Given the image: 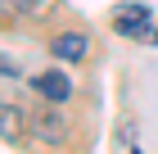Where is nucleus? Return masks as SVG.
I'll use <instances>...</instances> for the list:
<instances>
[{
    "label": "nucleus",
    "instance_id": "f257e3e1",
    "mask_svg": "<svg viewBox=\"0 0 158 154\" xmlns=\"http://www.w3.org/2000/svg\"><path fill=\"white\" fill-rule=\"evenodd\" d=\"M50 50H54V59H63V64H81L86 55H90V36H81V32H59L54 41H50Z\"/></svg>",
    "mask_w": 158,
    "mask_h": 154
},
{
    "label": "nucleus",
    "instance_id": "f03ea898",
    "mask_svg": "<svg viewBox=\"0 0 158 154\" xmlns=\"http://www.w3.org/2000/svg\"><path fill=\"white\" fill-rule=\"evenodd\" d=\"M113 32L122 36H145L149 32V5H122L113 14Z\"/></svg>",
    "mask_w": 158,
    "mask_h": 154
},
{
    "label": "nucleus",
    "instance_id": "7ed1b4c3",
    "mask_svg": "<svg viewBox=\"0 0 158 154\" xmlns=\"http://www.w3.org/2000/svg\"><path fill=\"white\" fill-rule=\"evenodd\" d=\"M32 82H36V91L45 95L50 104H63V100L73 95V82H68V73H59V68H45L41 77H32Z\"/></svg>",
    "mask_w": 158,
    "mask_h": 154
},
{
    "label": "nucleus",
    "instance_id": "20e7f679",
    "mask_svg": "<svg viewBox=\"0 0 158 154\" xmlns=\"http://www.w3.org/2000/svg\"><path fill=\"white\" fill-rule=\"evenodd\" d=\"M27 109H18L14 100H5L0 104V136H5V145H18V136L27 131V118H23Z\"/></svg>",
    "mask_w": 158,
    "mask_h": 154
},
{
    "label": "nucleus",
    "instance_id": "39448f33",
    "mask_svg": "<svg viewBox=\"0 0 158 154\" xmlns=\"http://www.w3.org/2000/svg\"><path fill=\"white\" fill-rule=\"evenodd\" d=\"M32 136H36V141H45V145H59L63 136H68V122H63V113L45 109V113L32 122Z\"/></svg>",
    "mask_w": 158,
    "mask_h": 154
},
{
    "label": "nucleus",
    "instance_id": "423d86ee",
    "mask_svg": "<svg viewBox=\"0 0 158 154\" xmlns=\"http://www.w3.org/2000/svg\"><path fill=\"white\" fill-rule=\"evenodd\" d=\"M0 5H5V14H36L41 9L36 0H0Z\"/></svg>",
    "mask_w": 158,
    "mask_h": 154
},
{
    "label": "nucleus",
    "instance_id": "0eeeda50",
    "mask_svg": "<svg viewBox=\"0 0 158 154\" xmlns=\"http://www.w3.org/2000/svg\"><path fill=\"white\" fill-rule=\"evenodd\" d=\"M154 46H158V32H154Z\"/></svg>",
    "mask_w": 158,
    "mask_h": 154
}]
</instances>
